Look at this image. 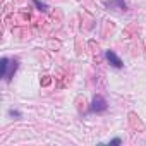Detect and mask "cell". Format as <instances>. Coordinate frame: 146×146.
I'll list each match as a JSON object with an SVG mask.
<instances>
[{
	"label": "cell",
	"mask_w": 146,
	"mask_h": 146,
	"mask_svg": "<svg viewBox=\"0 0 146 146\" xmlns=\"http://www.w3.org/2000/svg\"><path fill=\"white\" fill-rule=\"evenodd\" d=\"M115 4H119V5H120V9H125V4L122 2V0H115V2H107V7H113Z\"/></svg>",
	"instance_id": "6"
},
{
	"label": "cell",
	"mask_w": 146,
	"mask_h": 146,
	"mask_svg": "<svg viewBox=\"0 0 146 146\" xmlns=\"http://www.w3.org/2000/svg\"><path fill=\"white\" fill-rule=\"evenodd\" d=\"M9 65H11V62H9V58H2V62H0V67H2V78H7V69H9Z\"/></svg>",
	"instance_id": "3"
},
{
	"label": "cell",
	"mask_w": 146,
	"mask_h": 146,
	"mask_svg": "<svg viewBox=\"0 0 146 146\" xmlns=\"http://www.w3.org/2000/svg\"><path fill=\"white\" fill-rule=\"evenodd\" d=\"M33 2H35V5L40 9V11H43V12H46L48 11V7H46V4H43L41 2V0H33Z\"/></svg>",
	"instance_id": "5"
},
{
	"label": "cell",
	"mask_w": 146,
	"mask_h": 146,
	"mask_svg": "<svg viewBox=\"0 0 146 146\" xmlns=\"http://www.w3.org/2000/svg\"><path fill=\"white\" fill-rule=\"evenodd\" d=\"M9 113H11V117H17V119L21 117V113H19V112H14V110H11Z\"/></svg>",
	"instance_id": "8"
},
{
	"label": "cell",
	"mask_w": 146,
	"mask_h": 146,
	"mask_svg": "<svg viewBox=\"0 0 146 146\" xmlns=\"http://www.w3.org/2000/svg\"><path fill=\"white\" fill-rule=\"evenodd\" d=\"M105 110H107V102H105V98L100 96V95H96V96L93 98V103H91V107H90V112L93 113V112H105Z\"/></svg>",
	"instance_id": "1"
},
{
	"label": "cell",
	"mask_w": 146,
	"mask_h": 146,
	"mask_svg": "<svg viewBox=\"0 0 146 146\" xmlns=\"http://www.w3.org/2000/svg\"><path fill=\"white\" fill-rule=\"evenodd\" d=\"M120 143H122V141H120L119 137H115V139H112V141H110V146H117V144H120Z\"/></svg>",
	"instance_id": "7"
},
{
	"label": "cell",
	"mask_w": 146,
	"mask_h": 146,
	"mask_svg": "<svg viewBox=\"0 0 146 146\" xmlns=\"http://www.w3.org/2000/svg\"><path fill=\"white\" fill-rule=\"evenodd\" d=\"M105 57H107V60L110 62V65H113L115 69H120V67H124L122 60H120V58H119V57H117V55H115L112 50H107V52H105Z\"/></svg>",
	"instance_id": "2"
},
{
	"label": "cell",
	"mask_w": 146,
	"mask_h": 146,
	"mask_svg": "<svg viewBox=\"0 0 146 146\" xmlns=\"http://www.w3.org/2000/svg\"><path fill=\"white\" fill-rule=\"evenodd\" d=\"M17 65H19V62H17V60H12V62H11V72H9V76H7V79H5V81H11V78L14 76V72L17 70Z\"/></svg>",
	"instance_id": "4"
}]
</instances>
